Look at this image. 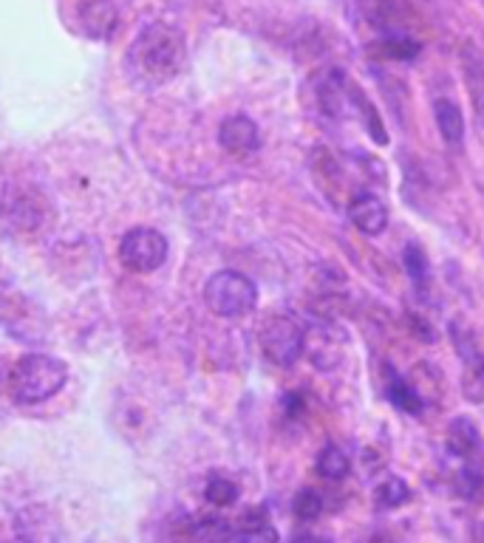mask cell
<instances>
[{"label": "cell", "mask_w": 484, "mask_h": 543, "mask_svg": "<svg viewBox=\"0 0 484 543\" xmlns=\"http://www.w3.org/2000/svg\"><path fill=\"white\" fill-rule=\"evenodd\" d=\"M479 484H482V481H479V476H476V473H473V470H465V473H459V481H456V490H459V493L462 495H476V490H479Z\"/></svg>", "instance_id": "ffe728a7"}, {"label": "cell", "mask_w": 484, "mask_h": 543, "mask_svg": "<svg viewBox=\"0 0 484 543\" xmlns=\"http://www.w3.org/2000/svg\"><path fill=\"white\" fill-rule=\"evenodd\" d=\"M380 51L391 60H411L419 54V46L414 40H405V37H388L385 43H380Z\"/></svg>", "instance_id": "e0dca14e"}, {"label": "cell", "mask_w": 484, "mask_h": 543, "mask_svg": "<svg viewBox=\"0 0 484 543\" xmlns=\"http://www.w3.org/2000/svg\"><path fill=\"white\" fill-rule=\"evenodd\" d=\"M456 348L465 360L462 374V394L470 402H484V354L473 346V340H456Z\"/></svg>", "instance_id": "ba28073f"}, {"label": "cell", "mask_w": 484, "mask_h": 543, "mask_svg": "<svg viewBox=\"0 0 484 543\" xmlns=\"http://www.w3.org/2000/svg\"><path fill=\"white\" fill-rule=\"evenodd\" d=\"M405 266H408V275L417 280V283H425V278H428V258H425V252L419 247H411L405 249Z\"/></svg>", "instance_id": "ac0fdd59"}, {"label": "cell", "mask_w": 484, "mask_h": 543, "mask_svg": "<svg viewBox=\"0 0 484 543\" xmlns=\"http://www.w3.org/2000/svg\"><path fill=\"white\" fill-rule=\"evenodd\" d=\"M119 261L131 272H156L167 261V238L151 227H136L122 235Z\"/></svg>", "instance_id": "277c9868"}, {"label": "cell", "mask_w": 484, "mask_h": 543, "mask_svg": "<svg viewBox=\"0 0 484 543\" xmlns=\"http://www.w3.org/2000/svg\"><path fill=\"white\" fill-rule=\"evenodd\" d=\"M204 495H207V501H210V504H216V507H230V504L238 501V484L224 476H213L210 481H207V490H204Z\"/></svg>", "instance_id": "9a60e30c"}, {"label": "cell", "mask_w": 484, "mask_h": 543, "mask_svg": "<svg viewBox=\"0 0 484 543\" xmlns=\"http://www.w3.org/2000/svg\"><path fill=\"white\" fill-rule=\"evenodd\" d=\"M128 71L136 83L162 85L179 74L184 63V37L167 23H148L128 49Z\"/></svg>", "instance_id": "6da1fadb"}, {"label": "cell", "mask_w": 484, "mask_h": 543, "mask_svg": "<svg viewBox=\"0 0 484 543\" xmlns=\"http://www.w3.org/2000/svg\"><path fill=\"white\" fill-rule=\"evenodd\" d=\"M218 142L221 148L227 150L230 156H250L261 145V136H258V125L252 122L250 116L235 114L227 116L221 122V131H218Z\"/></svg>", "instance_id": "8992f818"}, {"label": "cell", "mask_w": 484, "mask_h": 543, "mask_svg": "<svg viewBox=\"0 0 484 543\" xmlns=\"http://www.w3.org/2000/svg\"><path fill=\"white\" fill-rule=\"evenodd\" d=\"M349 218L351 224L366 235H380L388 224V213H385V204L377 196H357L349 204Z\"/></svg>", "instance_id": "9c48e42d"}, {"label": "cell", "mask_w": 484, "mask_h": 543, "mask_svg": "<svg viewBox=\"0 0 484 543\" xmlns=\"http://www.w3.org/2000/svg\"><path fill=\"white\" fill-rule=\"evenodd\" d=\"M77 17L83 23V32L88 37H94V40L111 37L119 23L117 6L111 0H83L80 9H77Z\"/></svg>", "instance_id": "52a82bcc"}, {"label": "cell", "mask_w": 484, "mask_h": 543, "mask_svg": "<svg viewBox=\"0 0 484 543\" xmlns=\"http://www.w3.org/2000/svg\"><path fill=\"white\" fill-rule=\"evenodd\" d=\"M349 456L340 450L337 445H329L320 450L318 461H315V470L318 476L329 478V481H340L343 476H349Z\"/></svg>", "instance_id": "4fadbf2b"}, {"label": "cell", "mask_w": 484, "mask_h": 543, "mask_svg": "<svg viewBox=\"0 0 484 543\" xmlns=\"http://www.w3.org/2000/svg\"><path fill=\"white\" fill-rule=\"evenodd\" d=\"M66 377V362L49 357V354H26L12 365L6 385L17 402L37 405V402H46L57 394L66 385Z\"/></svg>", "instance_id": "7a4b0ae2"}, {"label": "cell", "mask_w": 484, "mask_h": 543, "mask_svg": "<svg viewBox=\"0 0 484 543\" xmlns=\"http://www.w3.org/2000/svg\"><path fill=\"white\" fill-rule=\"evenodd\" d=\"M303 340H306L303 329L286 314L269 317L267 323H264V329H261V348H264V354L275 365H284V368L301 357Z\"/></svg>", "instance_id": "5b68a950"}, {"label": "cell", "mask_w": 484, "mask_h": 543, "mask_svg": "<svg viewBox=\"0 0 484 543\" xmlns=\"http://www.w3.org/2000/svg\"><path fill=\"white\" fill-rule=\"evenodd\" d=\"M204 300L218 317H244L258 303V289L247 275L224 269L216 272L204 286Z\"/></svg>", "instance_id": "3957f363"}, {"label": "cell", "mask_w": 484, "mask_h": 543, "mask_svg": "<svg viewBox=\"0 0 484 543\" xmlns=\"http://www.w3.org/2000/svg\"><path fill=\"white\" fill-rule=\"evenodd\" d=\"M374 498H377V504H380L383 510H397V507H402V504L411 498V490H408V484H405L402 478L391 476L385 478L383 484L374 490Z\"/></svg>", "instance_id": "5bb4252c"}, {"label": "cell", "mask_w": 484, "mask_h": 543, "mask_svg": "<svg viewBox=\"0 0 484 543\" xmlns=\"http://www.w3.org/2000/svg\"><path fill=\"white\" fill-rule=\"evenodd\" d=\"M445 445H448V450H451L453 456H462V459L473 456V453L479 450V445H482V436H479L476 422L468 419V416L453 419L451 425H448V439H445Z\"/></svg>", "instance_id": "30bf717a"}, {"label": "cell", "mask_w": 484, "mask_h": 543, "mask_svg": "<svg viewBox=\"0 0 484 543\" xmlns=\"http://www.w3.org/2000/svg\"><path fill=\"white\" fill-rule=\"evenodd\" d=\"M385 394H388V399L400 408V411L405 413H422V399H419V394L405 382V379L400 377V374H391L388 371V385H385Z\"/></svg>", "instance_id": "7c38bea8"}, {"label": "cell", "mask_w": 484, "mask_h": 543, "mask_svg": "<svg viewBox=\"0 0 484 543\" xmlns=\"http://www.w3.org/2000/svg\"><path fill=\"white\" fill-rule=\"evenodd\" d=\"M213 543H275V535L269 529H244L235 535H224Z\"/></svg>", "instance_id": "d6986e66"}, {"label": "cell", "mask_w": 484, "mask_h": 543, "mask_svg": "<svg viewBox=\"0 0 484 543\" xmlns=\"http://www.w3.org/2000/svg\"><path fill=\"white\" fill-rule=\"evenodd\" d=\"M292 543H326L318 535H312V532H303V535H295V541Z\"/></svg>", "instance_id": "44dd1931"}, {"label": "cell", "mask_w": 484, "mask_h": 543, "mask_svg": "<svg viewBox=\"0 0 484 543\" xmlns=\"http://www.w3.org/2000/svg\"><path fill=\"white\" fill-rule=\"evenodd\" d=\"M292 512L298 521H315L320 512H323V498L318 490H301L292 501Z\"/></svg>", "instance_id": "2e32d148"}, {"label": "cell", "mask_w": 484, "mask_h": 543, "mask_svg": "<svg viewBox=\"0 0 484 543\" xmlns=\"http://www.w3.org/2000/svg\"><path fill=\"white\" fill-rule=\"evenodd\" d=\"M434 114L442 139H445L451 148H459L462 139H465V119H462V111L453 105L451 99H439L434 105Z\"/></svg>", "instance_id": "8fae6325"}]
</instances>
